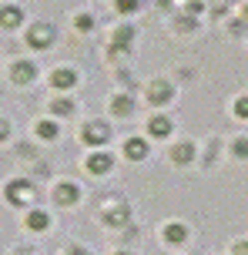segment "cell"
<instances>
[{
	"instance_id": "cell-1",
	"label": "cell",
	"mask_w": 248,
	"mask_h": 255,
	"mask_svg": "<svg viewBox=\"0 0 248 255\" xmlns=\"http://www.w3.org/2000/svg\"><path fill=\"white\" fill-rule=\"evenodd\" d=\"M168 239H171V242H181V239H184V229L171 225V229H168Z\"/></svg>"
},
{
	"instance_id": "cell-2",
	"label": "cell",
	"mask_w": 248,
	"mask_h": 255,
	"mask_svg": "<svg viewBox=\"0 0 248 255\" xmlns=\"http://www.w3.org/2000/svg\"><path fill=\"white\" fill-rule=\"evenodd\" d=\"M151 128H155V134H165V131H168V121H155Z\"/></svg>"
},
{
	"instance_id": "cell-3",
	"label": "cell",
	"mask_w": 248,
	"mask_h": 255,
	"mask_svg": "<svg viewBox=\"0 0 248 255\" xmlns=\"http://www.w3.org/2000/svg\"><path fill=\"white\" fill-rule=\"evenodd\" d=\"M44 222H47L44 215H34V218H30V225H34V229H44Z\"/></svg>"
}]
</instances>
